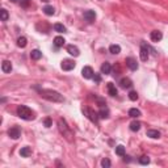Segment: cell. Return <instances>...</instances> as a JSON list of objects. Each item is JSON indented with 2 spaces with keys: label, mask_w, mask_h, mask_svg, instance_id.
Segmentation results:
<instances>
[{
  "label": "cell",
  "mask_w": 168,
  "mask_h": 168,
  "mask_svg": "<svg viewBox=\"0 0 168 168\" xmlns=\"http://www.w3.org/2000/svg\"><path fill=\"white\" fill-rule=\"evenodd\" d=\"M58 127H59V131L63 134V137L67 139V140H70L71 142L72 140V131L71 129L68 127V125H67V122L63 120V118H59V121H58Z\"/></svg>",
  "instance_id": "3957f363"
},
{
  "label": "cell",
  "mask_w": 168,
  "mask_h": 168,
  "mask_svg": "<svg viewBox=\"0 0 168 168\" xmlns=\"http://www.w3.org/2000/svg\"><path fill=\"white\" fill-rule=\"evenodd\" d=\"M83 113H84L85 117H87L89 121H92L93 124H97V122H99V118H100L99 117V113H96L95 111H92L91 108H84L83 109Z\"/></svg>",
  "instance_id": "277c9868"
},
{
  "label": "cell",
  "mask_w": 168,
  "mask_h": 168,
  "mask_svg": "<svg viewBox=\"0 0 168 168\" xmlns=\"http://www.w3.org/2000/svg\"><path fill=\"white\" fill-rule=\"evenodd\" d=\"M81 75H83V78H85V79H92L93 75H95L92 67H89V66L83 67V70H81Z\"/></svg>",
  "instance_id": "ba28073f"
},
{
  "label": "cell",
  "mask_w": 168,
  "mask_h": 168,
  "mask_svg": "<svg viewBox=\"0 0 168 168\" xmlns=\"http://www.w3.org/2000/svg\"><path fill=\"white\" fill-rule=\"evenodd\" d=\"M1 71L5 72V74H8V72L12 71V63L9 60H4V62L1 63Z\"/></svg>",
  "instance_id": "5bb4252c"
},
{
  "label": "cell",
  "mask_w": 168,
  "mask_h": 168,
  "mask_svg": "<svg viewBox=\"0 0 168 168\" xmlns=\"http://www.w3.org/2000/svg\"><path fill=\"white\" fill-rule=\"evenodd\" d=\"M44 124H45V126L46 127H50L51 125H53V121H51V118H45V121H44Z\"/></svg>",
  "instance_id": "836d02e7"
},
{
  "label": "cell",
  "mask_w": 168,
  "mask_h": 168,
  "mask_svg": "<svg viewBox=\"0 0 168 168\" xmlns=\"http://www.w3.org/2000/svg\"><path fill=\"white\" fill-rule=\"evenodd\" d=\"M140 126H142V124H140L139 121H133L130 124V130L131 131H139Z\"/></svg>",
  "instance_id": "d4e9b609"
},
{
  "label": "cell",
  "mask_w": 168,
  "mask_h": 168,
  "mask_svg": "<svg viewBox=\"0 0 168 168\" xmlns=\"http://www.w3.org/2000/svg\"><path fill=\"white\" fill-rule=\"evenodd\" d=\"M42 1H44V3H49V1H50V0H42Z\"/></svg>",
  "instance_id": "74e56055"
},
{
  "label": "cell",
  "mask_w": 168,
  "mask_h": 168,
  "mask_svg": "<svg viewBox=\"0 0 168 168\" xmlns=\"http://www.w3.org/2000/svg\"><path fill=\"white\" fill-rule=\"evenodd\" d=\"M92 79L95 80V83H100V81H101V75H100V74H95Z\"/></svg>",
  "instance_id": "e575fe53"
},
{
  "label": "cell",
  "mask_w": 168,
  "mask_h": 168,
  "mask_svg": "<svg viewBox=\"0 0 168 168\" xmlns=\"http://www.w3.org/2000/svg\"><path fill=\"white\" fill-rule=\"evenodd\" d=\"M65 44H66L65 38H63V37H60V36H58V37L54 38V46H55L57 49L63 47V45H65Z\"/></svg>",
  "instance_id": "9a60e30c"
},
{
  "label": "cell",
  "mask_w": 168,
  "mask_h": 168,
  "mask_svg": "<svg viewBox=\"0 0 168 168\" xmlns=\"http://www.w3.org/2000/svg\"><path fill=\"white\" fill-rule=\"evenodd\" d=\"M42 11H44V13L47 15V16H53V15L55 13V9H54V7H51V5H45Z\"/></svg>",
  "instance_id": "44dd1931"
},
{
  "label": "cell",
  "mask_w": 168,
  "mask_h": 168,
  "mask_svg": "<svg viewBox=\"0 0 168 168\" xmlns=\"http://www.w3.org/2000/svg\"><path fill=\"white\" fill-rule=\"evenodd\" d=\"M150 38H151L152 42H159L163 38V34H161V32H159V30H154V32H151V34H150Z\"/></svg>",
  "instance_id": "8fae6325"
},
{
  "label": "cell",
  "mask_w": 168,
  "mask_h": 168,
  "mask_svg": "<svg viewBox=\"0 0 168 168\" xmlns=\"http://www.w3.org/2000/svg\"><path fill=\"white\" fill-rule=\"evenodd\" d=\"M99 117L100 118H108L109 117V109L106 108V106H101V109H100V112H99Z\"/></svg>",
  "instance_id": "ffe728a7"
},
{
  "label": "cell",
  "mask_w": 168,
  "mask_h": 168,
  "mask_svg": "<svg viewBox=\"0 0 168 168\" xmlns=\"http://www.w3.org/2000/svg\"><path fill=\"white\" fill-rule=\"evenodd\" d=\"M26 45H28V39H26L25 37H19L17 38V46L19 47H25Z\"/></svg>",
  "instance_id": "4316f807"
},
{
  "label": "cell",
  "mask_w": 168,
  "mask_h": 168,
  "mask_svg": "<svg viewBox=\"0 0 168 168\" xmlns=\"http://www.w3.org/2000/svg\"><path fill=\"white\" fill-rule=\"evenodd\" d=\"M125 161H127V163H129V161H130V156H125Z\"/></svg>",
  "instance_id": "d590c367"
},
{
  "label": "cell",
  "mask_w": 168,
  "mask_h": 168,
  "mask_svg": "<svg viewBox=\"0 0 168 168\" xmlns=\"http://www.w3.org/2000/svg\"><path fill=\"white\" fill-rule=\"evenodd\" d=\"M116 154L118 155V156H125V147L122 145H120V146H117L116 147Z\"/></svg>",
  "instance_id": "83f0119b"
},
{
  "label": "cell",
  "mask_w": 168,
  "mask_h": 168,
  "mask_svg": "<svg viewBox=\"0 0 168 168\" xmlns=\"http://www.w3.org/2000/svg\"><path fill=\"white\" fill-rule=\"evenodd\" d=\"M129 99L131 101H135V100H138V93L135 92V91H130L129 92Z\"/></svg>",
  "instance_id": "1f68e13d"
},
{
  "label": "cell",
  "mask_w": 168,
  "mask_h": 168,
  "mask_svg": "<svg viewBox=\"0 0 168 168\" xmlns=\"http://www.w3.org/2000/svg\"><path fill=\"white\" fill-rule=\"evenodd\" d=\"M106 88H108V92H109V95H111V96H117V95H118L117 88H116V85L113 84V83H108Z\"/></svg>",
  "instance_id": "e0dca14e"
},
{
  "label": "cell",
  "mask_w": 168,
  "mask_h": 168,
  "mask_svg": "<svg viewBox=\"0 0 168 168\" xmlns=\"http://www.w3.org/2000/svg\"><path fill=\"white\" fill-rule=\"evenodd\" d=\"M38 93H39V96L41 97L49 100V101H53V103H63L65 101L63 95H60L59 92L53 91V89H39Z\"/></svg>",
  "instance_id": "6da1fadb"
},
{
  "label": "cell",
  "mask_w": 168,
  "mask_h": 168,
  "mask_svg": "<svg viewBox=\"0 0 168 168\" xmlns=\"http://www.w3.org/2000/svg\"><path fill=\"white\" fill-rule=\"evenodd\" d=\"M101 74H105V75H108V74H111V71H112V66H111V63H108V62H105V63H103L101 65Z\"/></svg>",
  "instance_id": "2e32d148"
},
{
  "label": "cell",
  "mask_w": 168,
  "mask_h": 168,
  "mask_svg": "<svg viewBox=\"0 0 168 168\" xmlns=\"http://www.w3.org/2000/svg\"><path fill=\"white\" fill-rule=\"evenodd\" d=\"M54 30L58 32V33H65L66 32V26L63 25V24L57 23V24H54Z\"/></svg>",
  "instance_id": "484cf974"
},
{
  "label": "cell",
  "mask_w": 168,
  "mask_h": 168,
  "mask_svg": "<svg viewBox=\"0 0 168 168\" xmlns=\"http://www.w3.org/2000/svg\"><path fill=\"white\" fill-rule=\"evenodd\" d=\"M0 17H1V21H7L8 20L9 15H8V11L5 9V8H3V9L0 11Z\"/></svg>",
  "instance_id": "f1b7e54d"
},
{
  "label": "cell",
  "mask_w": 168,
  "mask_h": 168,
  "mask_svg": "<svg viewBox=\"0 0 168 168\" xmlns=\"http://www.w3.org/2000/svg\"><path fill=\"white\" fill-rule=\"evenodd\" d=\"M30 5V0H21V7L23 8H28Z\"/></svg>",
  "instance_id": "d6a6232c"
},
{
  "label": "cell",
  "mask_w": 168,
  "mask_h": 168,
  "mask_svg": "<svg viewBox=\"0 0 168 168\" xmlns=\"http://www.w3.org/2000/svg\"><path fill=\"white\" fill-rule=\"evenodd\" d=\"M129 116L131 118H138V117H140V111L137 108H131L129 111Z\"/></svg>",
  "instance_id": "cb8c5ba5"
},
{
  "label": "cell",
  "mask_w": 168,
  "mask_h": 168,
  "mask_svg": "<svg viewBox=\"0 0 168 168\" xmlns=\"http://www.w3.org/2000/svg\"><path fill=\"white\" fill-rule=\"evenodd\" d=\"M75 66H76V63L72 59H65L60 63V67H62L63 71H71V70L75 68Z\"/></svg>",
  "instance_id": "8992f818"
},
{
  "label": "cell",
  "mask_w": 168,
  "mask_h": 168,
  "mask_svg": "<svg viewBox=\"0 0 168 168\" xmlns=\"http://www.w3.org/2000/svg\"><path fill=\"white\" fill-rule=\"evenodd\" d=\"M109 51H111L112 54H114V55H117V54L121 53V46L120 45H111V46H109Z\"/></svg>",
  "instance_id": "603a6c76"
},
{
  "label": "cell",
  "mask_w": 168,
  "mask_h": 168,
  "mask_svg": "<svg viewBox=\"0 0 168 168\" xmlns=\"http://www.w3.org/2000/svg\"><path fill=\"white\" fill-rule=\"evenodd\" d=\"M120 85L122 88H131L133 87V81L129 78H122L120 80Z\"/></svg>",
  "instance_id": "4fadbf2b"
},
{
  "label": "cell",
  "mask_w": 168,
  "mask_h": 168,
  "mask_svg": "<svg viewBox=\"0 0 168 168\" xmlns=\"http://www.w3.org/2000/svg\"><path fill=\"white\" fill-rule=\"evenodd\" d=\"M20 155L23 158H28V156H30V155H32V148L30 147H28V146H26V147H23L20 150Z\"/></svg>",
  "instance_id": "ac0fdd59"
},
{
  "label": "cell",
  "mask_w": 168,
  "mask_h": 168,
  "mask_svg": "<svg viewBox=\"0 0 168 168\" xmlns=\"http://www.w3.org/2000/svg\"><path fill=\"white\" fill-rule=\"evenodd\" d=\"M84 19L85 21H88V23H93L95 19H96V13H95V11H85L84 12Z\"/></svg>",
  "instance_id": "7c38bea8"
},
{
  "label": "cell",
  "mask_w": 168,
  "mask_h": 168,
  "mask_svg": "<svg viewBox=\"0 0 168 168\" xmlns=\"http://www.w3.org/2000/svg\"><path fill=\"white\" fill-rule=\"evenodd\" d=\"M67 53H68L70 55H74V57L80 55V50H79V47L75 46V45H68V46H67Z\"/></svg>",
  "instance_id": "30bf717a"
},
{
  "label": "cell",
  "mask_w": 168,
  "mask_h": 168,
  "mask_svg": "<svg viewBox=\"0 0 168 168\" xmlns=\"http://www.w3.org/2000/svg\"><path fill=\"white\" fill-rule=\"evenodd\" d=\"M148 51H150L148 45H146L145 42H142V44H140V53H139V55H140V60L146 62V60L148 59V57H150Z\"/></svg>",
  "instance_id": "5b68a950"
},
{
  "label": "cell",
  "mask_w": 168,
  "mask_h": 168,
  "mask_svg": "<svg viewBox=\"0 0 168 168\" xmlns=\"http://www.w3.org/2000/svg\"><path fill=\"white\" fill-rule=\"evenodd\" d=\"M17 116H19L20 118H23V120H25V121H30V120L34 118V113H33V111L25 105L17 106Z\"/></svg>",
  "instance_id": "7a4b0ae2"
},
{
  "label": "cell",
  "mask_w": 168,
  "mask_h": 168,
  "mask_svg": "<svg viewBox=\"0 0 168 168\" xmlns=\"http://www.w3.org/2000/svg\"><path fill=\"white\" fill-rule=\"evenodd\" d=\"M147 137H150V138H152V139H158V138H160V133H159L158 130L150 129V130H147Z\"/></svg>",
  "instance_id": "d6986e66"
},
{
  "label": "cell",
  "mask_w": 168,
  "mask_h": 168,
  "mask_svg": "<svg viewBox=\"0 0 168 168\" xmlns=\"http://www.w3.org/2000/svg\"><path fill=\"white\" fill-rule=\"evenodd\" d=\"M126 66L129 67L131 71H137V70H138V63H137V60L131 57L126 58Z\"/></svg>",
  "instance_id": "9c48e42d"
},
{
  "label": "cell",
  "mask_w": 168,
  "mask_h": 168,
  "mask_svg": "<svg viewBox=\"0 0 168 168\" xmlns=\"http://www.w3.org/2000/svg\"><path fill=\"white\" fill-rule=\"evenodd\" d=\"M11 1H12V3H17V1H19V0H11Z\"/></svg>",
  "instance_id": "8d00e7d4"
},
{
  "label": "cell",
  "mask_w": 168,
  "mask_h": 168,
  "mask_svg": "<svg viewBox=\"0 0 168 168\" xmlns=\"http://www.w3.org/2000/svg\"><path fill=\"white\" fill-rule=\"evenodd\" d=\"M139 163L142 164V166H147V164L150 163V158L146 156V155H143V156L139 158Z\"/></svg>",
  "instance_id": "f546056e"
},
{
  "label": "cell",
  "mask_w": 168,
  "mask_h": 168,
  "mask_svg": "<svg viewBox=\"0 0 168 168\" xmlns=\"http://www.w3.org/2000/svg\"><path fill=\"white\" fill-rule=\"evenodd\" d=\"M111 166H112V163H111V160H109V159L104 158L103 160H101V167L103 168H109Z\"/></svg>",
  "instance_id": "4dcf8cb0"
},
{
  "label": "cell",
  "mask_w": 168,
  "mask_h": 168,
  "mask_svg": "<svg viewBox=\"0 0 168 168\" xmlns=\"http://www.w3.org/2000/svg\"><path fill=\"white\" fill-rule=\"evenodd\" d=\"M8 135H9L12 139H19V138H20V135H21V130H20V127H17V126L11 127V129L8 130Z\"/></svg>",
  "instance_id": "52a82bcc"
},
{
  "label": "cell",
  "mask_w": 168,
  "mask_h": 168,
  "mask_svg": "<svg viewBox=\"0 0 168 168\" xmlns=\"http://www.w3.org/2000/svg\"><path fill=\"white\" fill-rule=\"evenodd\" d=\"M41 57H42V53L38 50V49H36V50H32V53H30V58H32V59H34V60L41 59Z\"/></svg>",
  "instance_id": "7402d4cb"
}]
</instances>
